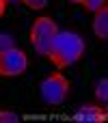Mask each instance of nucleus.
I'll return each mask as SVG.
<instances>
[{
  "label": "nucleus",
  "instance_id": "nucleus-3",
  "mask_svg": "<svg viewBox=\"0 0 108 123\" xmlns=\"http://www.w3.org/2000/svg\"><path fill=\"white\" fill-rule=\"evenodd\" d=\"M69 93V80L63 74H52L41 82V97L50 106H61Z\"/></svg>",
  "mask_w": 108,
  "mask_h": 123
},
{
  "label": "nucleus",
  "instance_id": "nucleus-9",
  "mask_svg": "<svg viewBox=\"0 0 108 123\" xmlns=\"http://www.w3.org/2000/svg\"><path fill=\"white\" fill-rule=\"evenodd\" d=\"M84 4V9H89V11H97V9H102V6H106V0H84L82 2Z\"/></svg>",
  "mask_w": 108,
  "mask_h": 123
},
{
  "label": "nucleus",
  "instance_id": "nucleus-4",
  "mask_svg": "<svg viewBox=\"0 0 108 123\" xmlns=\"http://www.w3.org/2000/svg\"><path fill=\"white\" fill-rule=\"evenodd\" d=\"M28 67V58L22 50L17 48H9L4 52H0V76L4 78H13L24 74Z\"/></svg>",
  "mask_w": 108,
  "mask_h": 123
},
{
  "label": "nucleus",
  "instance_id": "nucleus-1",
  "mask_svg": "<svg viewBox=\"0 0 108 123\" xmlns=\"http://www.w3.org/2000/svg\"><path fill=\"white\" fill-rule=\"evenodd\" d=\"M84 48H87L84 39L78 32H74V30H58L54 41H52V48H50L48 56H50V61L58 69H63V67H69L76 61H80L82 54H84Z\"/></svg>",
  "mask_w": 108,
  "mask_h": 123
},
{
  "label": "nucleus",
  "instance_id": "nucleus-13",
  "mask_svg": "<svg viewBox=\"0 0 108 123\" xmlns=\"http://www.w3.org/2000/svg\"><path fill=\"white\" fill-rule=\"evenodd\" d=\"M69 2H74V4H82L84 0H69Z\"/></svg>",
  "mask_w": 108,
  "mask_h": 123
},
{
  "label": "nucleus",
  "instance_id": "nucleus-14",
  "mask_svg": "<svg viewBox=\"0 0 108 123\" xmlns=\"http://www.w3.org/2000/svg\"><path fill=\"white\" fill-rule=\"evenodd\" d=\"M4 2H17V0H4Z\"/></svg>",
  "mask_w": 108,
  "mask_h": 123
},
{
  "label": "nucleus",
  "instance_id": "nucleus-11",
  "mask_svg": "<svg viewBox=\"0 0 108 123\" xmlns=\"http://www.w3.org/2000/svg\"><path fill=\"white\" fill-rule=\"evenodd\" d=\"M26 6H30V9H43L45 4H48V0H22Z\"/></svg>",
  "mask_w": 108,
  "mask_h": 123
},
{
  "label": "nucleus",
  "instance_id": "nucleus-8",
  "mask_svg": "<svg viewBox=\"0 0 108 123\" xmlns=\"http://www.w3.org/2000/svg\"><path fill=\"white\" fill-rule=\"evenodd\" d=\"M19 115L11 112V110H0V123H17Z\"/></svg>",
  "mask_w": 108,
  "mask_h": 123
},
{
  "label": "nucleus",
  "instance_id": "nucleus-10",
  "mask_svg": "<svg viewBox=\"0 0 108 123\" xmlns=\"http://www.w3.org/2000/svg\"><path fill=\"white\" fill-rule=\"evenodd\" d=\"M9 48H13V37H9V35L0 32V52L9 50Z\"/></svg>",
  "mask_w": 108,
  "mask_h": 123
},
{
  "label": "nucleus",
  "instance_id": "nucleus-12",
  "mask_svg": "<svg viewBox=\"0 0 108 123\" xmlns=\"http://www.w3.org/2000/svg\"><path fill=\"white\" fill-rule=\"evenodd\" d=\"M4 9H6V2H4V0H0V17L4 15Z\"/></svg>",
  "mask_w": 108,
  "mask_h": 123
},
{
  "label": "nucleus",
  "instance_id": "nucleus-5",
  "mask_svg": "<svg viewBox=\"0 0 108 123\" xmlns=\"http://www.w3.org/2000/svg\"><path fill=\"white\" fill-rule=\"evenodd\" d=\"M106 110L102 108V106H93V104H87V106H82L76 115H74V119H78V121H106Z\"/></svg>",
  "mask_w": 108,
  "mask_h": 123
},
{
  "label": "nucleus",
  "instance_id": "nucleus-6",
  "mask_svg": "<svg viewBox=\"0 0 108 123\" xmlns=\"http://www.w3.org/2000/svg\"><path fill=\"white\" fill-rule=\"evenodd\" d=\"M93 30H95V35H97L102 41L108 39V9H106V6H102V9L95 11V17H93Z\"/></svg>",
  "mask_w": 108,
  "mask_h": 123
},
{
  "label": "nucleus",
  "instance_id": "nucleus-2",
  "mask_svg": "<svg viewBox=\"0 0 108 123\" xmlns=\"http://www.w3.org/2000/svg\"><path fill=\"white\" fill-rule=\"evenodd\" d=\"M58 32V26L54 19L50 17H37L32 22V28H30V43L32 48L37 50V54L41 56H48L50 54V48H52V41Z\"/></svg>",
  "mask_w": 108,
  "mask_h": 123
},
{
  "label": "nucleus",
  "instance_id": "nucleus-7",
  "mask_svg": "<svg viewBox=\"0 0 108 123\" xmlns=\"http://www.w3.org/2000/svg\"><path fill=\"white\" fill-rule=\"evenodd\" d=\"M95 97L102 102V106L106 104V99H108V80L106 78H100V82L95 86Z\"/></svg>",
  "mask_w": 108,
  "mask_h": 123
}]
</instances>
